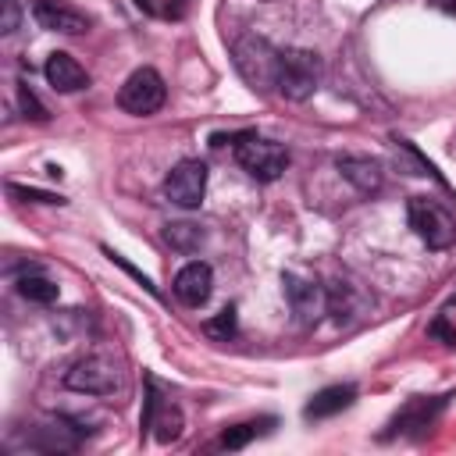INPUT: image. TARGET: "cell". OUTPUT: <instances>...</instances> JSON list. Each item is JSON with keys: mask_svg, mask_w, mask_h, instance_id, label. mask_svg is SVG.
Here are the masks:
<instances>
[{"mask_svg": "<svg viewBox=\"0 0 456 456\" xmlns=\"http://www.w3.org/2000/svg\"><path fill=\"white\" fill-rule=\"evenodd\" d=\"M207 192V164L203 160H178L164 178V196L178 207H200Z\"/></svg>", "mask_w": 456, "mask_h": 456, "instance_id": "52a82bcc", "label": "cell"}, {"mask_svg": "<svg viewBox=\"0 0 456 456\" xmlns=\"http://www.w3.org/2000/svg\"><path fill=\"white\" fill-rule=\"evenodd\" d=\"M21 21V11H18V0H0V32L11 36Z\"/></svg>", "mask_w": 456, "mask_h": 456, "instance_id": "603a6c76", "label": "cell"}, {"mask_svg": "<svg viewBox=\"0 0 456 456\" xmlns=\"http://www.w3.org/2000/svg\"><path fill=\"white\" fill-rule=\"evenodd\" d=\"M353 285H342V281H335L331 289H328V314L342 324V321H349L353 317Z\"/></svg>", "mask_w": 456, "mask_h": 456, "instance_id": "e0dca14e", "label": "cell"}, {"mask_svg": "<svg viewBox=\"0 0 456 456\" xmlns=\"http://www.w3.org/2000/svg\"><path fill=\"white\" fill-rule=\"evenodd\" d=\"M203 331H207L210 338H221V342H228V338L235 335V306H224L217 317H210V321L203 324Z\"/></svg>", "mask_w": 456, "mask_h": 456, "instance_id": "d6986e66", "label": "cell"}, {"mask_svg": "<svg viewBox=\"0 0 456 456\" xmlns=\"http://www.w3.org/2000/svg\"><path fill=\"white\" fill-rule=\"evenodd\" d=\"M32 18L39 28L46 32H64V36H82L89 28V18L75 7H64L57 0H36L32 4Z\"/></svg>", "mask_w": 456, "mask_h": 456, "instance_id": "9c48e42d", "label": "cell"}, {"mask_svg": "<svg viewBox=\"0 0 456 456\" xmlns=\"http://www.w3.org/2000/svg\"><path fill=\"white\" fill-rule=\"evenodd\" d=\"M353 399H356V388H353V385H328V388L314 392V399L306 403L303 417H306V420H324V417H335V413H342V410H346Z\"/></svg>", "mask_w": 456, "mask_h": 456, "instance_id": "4fadbf2b", "label": "cell"}, {"mask_svg": "<svg viewBox=\"0 0 456 456\" xmlns=\"http://www.w3.org/2000/svg\"><path fill=\"white\" fill-rule=\"evenodd\" d=\"M428 335H435V338H442L445 346H456V328L445 321V317H438V321H431V328H428Z\"/></svg>", "mask_w": 456, "mask_h": 456, "instance_id": "cb8c5ba5", "label": "cell"}, {"mask_svg": "<svg viewBox=\"0 0 456 456\" xmlns=\"http://www.w3.org/2000/svg\"><path fill=\"white\" fill-rule=\"evenodd\" d=\"M445 406V395H431V399H410L395 417H392V431L388 435H417L424 428H431V420L438 417V410Z\"/></svg>", "mask_w": 456, "mask_h": 456, "instance_id": "8fae6325", "label": "cell"}, {"mask_svg": "<svg viewBox=\"0 0 456 456\" xmlns=\"http://www.w3.org/2000/svg\"><path fill=\"white\" fill-rule=\"evenodd\" d=\"M278 57H281V50H274L260 36H246L235 43V64L253 89H267L278 82Z\"/></svg>", "mask_w": 456, "mask_h": 456, "instance_id": "5b68a950", "label": "cell"}, {"mask_svg": "<svg viewBox=\"0 0 456 456\" xmlns=\"http://www.w3.org/2000/svg\"><path fill=\"white\" fill-rule=\"evenodd\" d=\"M64 385L71 392H82V395H114L121 388V370L110 356H82L71 363V370L64 374Z\"/></svg>", "mask_w": 456, "mask_h": 456, "instance_id": "277c9868", "label": "cell"}, {"mask_svg": "<svg viewBox=\"0 0 456 456\" xmlns=\"http://www.w3.org/2000/svg\"><path fill=\"white\" fill-rule=\"evenodd\" d=\"M235 160L239 167L256 178V182H274L285 167H289V153L281 142H271V139H260L256 132H246L239 142H235Z\"/></svg>", "mask_w": 456, "mask_h": 456, "instance_id": "3957f363", "label": "cell"}, {"mask_svg": "<svg viewBox=\"0 0 456 456\" xmlns=\"http://www.w3.org/2000/svg\"><path fill=\"white\" fill-rule=\"evenodd\" d=\"M431 7L442 11V14H452V18H456V0H431Z\"/></svg>", "mask_w": 456, "mask_h": 456, "instance_id": "d4e9b609", "label": "cell"}, {"mask_svg": "<svg viewBox=\"0 0 456 456\" xmlns=\"http://www.w3.org/2000/svg\"><path fill=\"white\" fill-rule=\"evenodd\" d=\"M164 239H167L175 249H182V253H196V249L203 246V232H200V224H189V221H175V224H167V228H164Z\"/></svg>", "mask_w": 456, "mask_h": 456, "instance_id": "9a60e30c", "label": "cell"}, {"mask_svg": "<svg viewBox=\"0 0 456 456\" xmlns=\"http://www.w3.org/2000/svg\"><path fill=\"white\" fill-rule=\"evenodd\" d=\"M338 171L346 182L356 185V192L370 196L381 189V164L370 160V157H338Z\"/></svg>", "mask_w": 456, "mask_h": 456, "instance_id": "5bb4252c", "label": "cell"}, {"mask_svg": "<svg viewBox=\"0 0 456 456\" xmlns=\"http://www.w3.org/2000/svg\"><path fill=\"white\" fill-rule=\"evenodd\" d=\"M271 420H246V424H232L224 435H221V449H242V445H249L256 435H260V428H267Z\"/></svg>", "mask_w": 456, "mask_h": 456, "instance_id": "ac0fdd59", "label": "cell"}, {"mask_svg": "<svg viewBox=\"0 0 456 456\" xmlns=\"http://www.w3.org/2000/svg\"><path fill=\"white\" fill-rule=\"evenodd\" d=\"M135 4H139L146 14H153V18H182L189 0H135Z\"/></svg>", "mask_w": 456, "mask_h": 456, "instance_id": "ffe728a7", "label": "cell"}, {"mask_svg": "<svg viewBox=\"0 0 456 456\" xmlns=\"http://www.w3.org/2000/svg\"><path fill=\"white\" fill-rule=\"evenodd\" d=\"M18 107H21V114L32 118V121H46V118H50L46 107L36 100V93H32L28 86H18Z\"/></svg>", "mask_w": 456, "mask_h": 456, "instance_id": "44dd1931", "label": "cell"}, {"mask_svg": "<svg viewBox=\"0 0 456 456\" xmlns=\"http://www.w3.org/2000/svg\"><path fill=\"white\" fill-rule=\"evenodd\" d=\"M175 296L185 303V306H203L207 299H210V289H214V271H210V264H203V260H192V264H185L178 274H175Z\"/></svg>", "mask_w": 456, "mask_h": 456, "instance_id": "30bf717a", "label": "cell"}, {"mask_svg": "<svg viewBox=\"0 0 456 456\" xmlns=\"http://www.w3.org/2000/svg\"><path fill=\"white\" fill-rule=\"evenodd\" d=\"M406 217H410V228L420 235V242L428 249H449L456 242V221L442 203H435L428 196H410Z\"/></svg>", "mask_w": 456, "mask_h": 456, "instance_id": "7a4b0ae2", "label": "cell"}, {"mask_svg": "<svg viewBox=\"0 0 456 456\" xmlns=\"http://www.w3.org/2000/svg\"><path fill=\"white\" fill-rule=\"evenodd\" d=\"M7 192L11 196H21V200H32V203H64V196H57V192H43V189H25V185H7Z\"/></svg>", "mask_w": 456, "mask_h": 456, "instance_id": "7402d4cb", "label": "cell"}, {"mask_svg": "<svg viewBox=\"0 0 456 456\" xmlns=\"http://www.w3.org/2000/svg\"><path fill=\"white\" fill-rule=\"evenodd\" d=\"M164 100H167V89H164V78H160L153 68H139V71H132V75L125 78L121 93H118L121 110L139 114V118L157 114V110L164 107Z\"/></svg>", "mask_w": 456, "mask_h": 456, "instance_id": "8992f818", "label": "cell"}, {"mask_svg": "<svg viewBox=\"0 0 456 456\" xmlns=\"http://www.w3.org/2000/svg\"><path fill=\"white\" fill-rule=\"evenodd\" d=\"M281 285H285V296H289L292 314H296L303 324L317 321V317L328 310V289H321L310 274H303V271H285V274H281Z\"/></svg>", "mask_w": 456, "mask_h": 456, "instance_id": "ba28073f", "label": "cell"}, {"mask_svg": "<svg viewBox=\"0 0 456 456\" xmlns=\"http://www.w3.org/2000/svg\"><path fill=\"white\" fill-rule=\"evenodd\" d=\"M317 82H321V57L314 50H303V46L281 50V57H278V82L274 86H278V93L285 100H296V103L310 100Z\"/></svg>", "mask_w": 456, "mask_h": 456, "instance_id": "6da1fadb", "label": "cell"}, {"mask_svg": "<svg viewBox=\"0 0 456 456\" xmlns=\"http://www.w3.org/2000/svg\"><path fill=\"white\" fill-rule=\"evenodd\" d=\"M18 292L28 299V303H53L57 299V281H50V278H43V274H25L21 281H18Z\"/></svg>", "mask_w": 456, "mask_h": 456, "instance_id": "2e32d148", "label": "cell"}, {"mask_svg": "<svg viewBox=\"0 0 456 456\" xmlns=\"http://www.w3.org/2000/svg\"><path fill=\"white\" fill-rule=\"evenodd\" d=\"M46 82L57 89V93H78V89H86L89 86V75H86V68L71 57V53H64V50H53L50 57H46Z\"/></svg>", "mask_w": 456, "mask_h": 456, "instance_id": "7c38bea8", "label": "cell"}]
</instances>
